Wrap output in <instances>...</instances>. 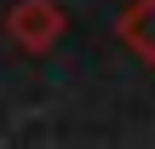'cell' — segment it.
I'll return each mask as SVG.
<instances>
[{
  "label": "cell",
  "instance_id": "7a4b0ae2",
  "mask_svg": "<svg viewBox=\"0 0 155 149\" xmlns=\"http://www.w3.org/2000/svg\"><path fill=\"white\" fill-rule=\"evenodd\" d=\"M115 34H121V46H132L144 63H155V0H132V6L121 11Z\"/></svg>",
  "mask_w": 155,
  "mask_h": 149
},
{
  "label": "cell",
  "instance_id": "6da1fadb",
  "mask_svg": "<svg viewBox=\"0 0 155 149\" xmlns=\"http://www.w3.org/2000/svg\"><path fill=\"white\" fill-rule=\"evenodd\" d=\"M58 34H63V11H58L52 0H17V6H12V40H17V46L46 52Z\"/></svg>",
  "mask_w": 155,
  "mask_h": 149
}]
</instances>
